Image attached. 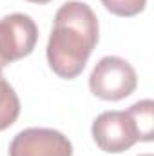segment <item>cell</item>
<instances>
[{"label":"cell","instance_id":"obj_1","mask_svg":"<svg viewBox=\"0 0 154 156\" xmlns=\"http://www.w3.org/2000/svg\"><path fill=\"white\" fill-rule=\"evenodd\" d=\"M98 44V18L85 2L69 0L54 15L47 62L60 78H76Z\"/></svg>","mask_w":154,"mask_h":156},{"label":"cell","instance_id":"obj_2","mask_svg":"<svg viewBox=\"0 0 154 156\" xmlns=\"http://www.w3.org/2000/svg\"><path fill=\"white\" fill-rule=\"evenodd\" d=\"M138 76L134 67L120 56H103L89 76V89L94 96L118 102L134 93Z\"/></svg>","mask_w":154,"mask_h":156},{"label":"cell","instance_id":"obj_3","mask_svg":"<svg viewBox=\"0 0 154 156\" xmlns=\"http://www.w3.org/2000/svg\"><path fill=\"white\" fill-rule=\"evenodd\" d=\"M38 40V27L29 15L13 13L0 18V71L29 56Z\"/></svg>","mask_w":154,"mask_h":156},{"label":"cell","instance_id":"obj_4","mask_svg":"<svg viewBox=\"0 0 154 156\" xmlns=\"http://www.w3.org/2000/svg\"><path fill=\"white\" fill-rule=\"evenodd\" d=\"M93 138L105 153H123L140 142V133L127 111H105L93 122Z\"/></svg>","mask_w":154,"mask_h":156},{"label":"cell","instance_id":"obj_5","mask_svg":"<svg viewBox=\"0 0 154 156\" xmlns=\"http://www.w3.org/2000/svg\"><path fill=\"white\" fill-rule=\"evenodd\" d=\"M9 156H73V145L60 131L29 127L13 138Z\"/></svg>","mask_w":154,"mask_h":156},{"label":"cell","instance_id":"obj_6","mask_svg":"<svg viewBox=\"0 0 154 156\" xmlns=\"http://www.w3.org/2000/svg\"><path fill=\"white\" fill-rule=\"evenodd\" d=\"M20 115V100L15 89L0 73V131L11 127Z\"/></svg>","mask_w":154,"mask_h":156},{"label":"cell","instance_id":"obj_7","mask_svg":"<svg viewBox=\"0 0 154 156\" xmlns=\"http://www.w3.org/2000/svg\"><path fill=\"white\" fill-rule=\"evenodd\" d=\"M127 113L132 116L138 133L140 142H151L154 134V102L152 100H140L134 105L127 109Z\"/></svg>","mask_w":154,"mask_h":156},{"label":"cell","instance_id":"obj_8","mask_svg":"<svg viewBox=\"0 0 154 156\" xmlns=\"http://www.w3.org/2000/svg\"><path fill=\"white\" fill-rule=\"evenodd\" d=\"M103 7L116 16H136L147 5V0H102Z\"/></svg>","mask_w":154,"mask_h":156},{"label":"cell","instance_id":"obj_9","mask_svg":"<svg viewBox=\"0 0 154 156\" xmlns=\"http://www.w3.org/2000/svg\"><path fill=\"white\" fill-rule=\"evenodd\" d=\"M27 2H33V4H47L51 0H27Z\"/></svg>","mask_w":154,"mask_h":156},{"label":"cell","instance_id":"obj_10","mask_svg":"<svg viewBox=\"0 0 154 156\" xmlns=\"http://www.w3.org/2000/svg\"><path fill=\"white\" fill-rule=\"evenodd\" d=\"M140 156H152V154H140Z\"/></svg>","mask_w":154,"mask_h":156}]
</instances>
